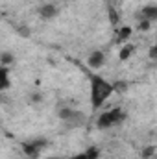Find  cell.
Returning a JSON list of instances; mask_svg holds the SVG:
<instances>
[{
  "label": "cell",
  "instance_id": "obj_7",
  "mask_svg": "<svg viewBox=\"0 0 157 159\" xmlns=\"http://www.w3.org/2000/svg\"><path fill=\"white\" fill-rule=\"evenodd\" d=\"M98 157H100V150L96 146H91V148H87V150H83L79 154H74V156L65 159H98Z\"/></svg>",
  "mask_w": 157,
  "mask_h": 159
},
{
  "label": "cell",
  "instance_id": "obj_14",
  "mask_svg": "<svg viewBox=\"0 0 157 159\" xmlns=\"http://www.w3.org/2000/svg\"><path fill=\"white\" fill-rule=\"evenodd\" d=\"M2 100H4V96H2V93H0V102H2Z\"/></svg>",
  "mask_w": 157,
  "mask_h": 159
},
{
  "label": "cell",
  "instance_id": "obj_13",
  "mask_svg": "<svg viewBox=\"0 0 157 159\" xmlns=\"http://www.w3.org/2000/svg\"><path fill=\"white\" fill-rule=\"evenodd\" d=\"M154 154H155V146H148L146 150H142V159L154 157Z\"/></svg>",
  "mask_w": 157,
  "mask_h": 159
},
{
  "label": "cell",
  "instance_id": "obj_9",
  "mask_svg": "<svg viewBox=\"0 0 157 159\" xmlns=\"http://www.w3.org/2000/svg\"><path fill=\"white\" fill-rule=\"evenodd\" d=\"M11 87V76H9V67L0 65V93Z\"/></svg>",
  "mask_w": 157,
  "mask_h": 159
},
{
  "label": "cell",
  "instance_id": "obj_1",
  "mask_svg": "<svg viewBox=\"0 0 157 159\" xmlns=\"http://www.w3.org/2000/svg\"><path fill=\"white\" fill-rule=\"evenodd\" d=\"M115 93V87L111 81H107L102 76H91L89 81V98H91V107L92 109H100Z\"/></svg>",
  "mask_w": 157,
  "mask_h": 159
},
{
  "label": "cell",
  "instance_id": "obj_15",
  "mask_svg": "<svg viewBox=\"0 0 157 159\" xmlns=\"http://www.w3.org/2000/svg\"><path fill=\"white\" fill-rule=\"evenodd\" d=\"M48 159H61V157H48Z\"/></svg>",
  "mask_w": 157,
  "mask_h": 159
},
{
  "label": "cell",
  "instance_id": "obj_12",
  "mask_svg": "<svg viewBox=\"0 0 157 159\" xmlns=\"http://www.w3.org/2000/svg\"><path fill=\"white\" fill-rule=\"evenodd\" d=\"M129 35H131V28H129V26L120 28V32H118V39L120 41H128L129 39Z\"/></svg>",
  "mask_w": 157,
  "mask_h": 159
},
{
  "label": "cell",
  "instance_id": "obj_2",
  "mask_svg": "<svg viewBox=\"0 0 157 159\" xmlns=\"http://www.w3.org/2000/svg\"><path fill=\"white\" fill-rule=\"evenodd\" d=\"M126 111H122L120 107H115V109H107V111H104L98 120H96V128L98 129H109V128H113V126H118V124H122L124 120H126Z\"/></svg>",
  "mask_w": 157,
  "mask_h": 159
},
{
  "label": "cell",
  "instance_id": "obj_10",
  "mask_svg": "<svg viewBox=\"0 0 157 159\" xmlns=\"http://www.w3.org/2000/svg\"><path fill=\"white\" fill-rule=\"evenodd\" d=\"M13 61H15V57H13V54H11V52H2V54H0V65L9 67Z\"/></svg>",
  "mask_w": 157,
  "mask_h": 159
},
{
  "label": "cell",
  "instance_id": "obj_11",
  "mask_svg": "<svg viewBox=\"0 0 157 159\" xmlns=\"http://www.w3.org/2000/svg\"><path fill=\"white\" fill-rule=\"evenodd\" d=\"M131 54H133V44H124L122 50H120V59L124 61V59H128Z\"/></svg>",
  "mask_w": 157,
  "mask_h": 159
},
{
  "label": "cell",
  "instance_id": "obj_5",
  "mask_svg": "<svg viewBox=\"0 0 157 159\" xmlns=\"http://www.w3.org/2000/svg\"><path fill=\"white\" fill-rule=\"evenodd\" d=\"M104 63H105V54L102 50H92L87 57V65L91 69H100V67H104Z\"/></svg>",
  "mask_w": 157,
  "mask_h": 159
},
{
  "label": "cell",
  "instance_id": "obj_4",
  "mask_svg": "<svg viewBox=\"0 0 157 159\" xmlns=\"http://www.w3.org/2000/svg\"><path fill=\"white\" fill-rule=\"evenodd\" d=\"M44 146H46V139H32L22 144V150H24V156H28L30 159H37L39 154L44 150Z\"/></svg>",
  "mask_w": 157,
  "mask_h": 159
},
{
  "label": "cell",
  "instance_id": "obj_6",
  "mask_svg": "<svg viewBox=\"0 0 157 159\" xmlns=\"http://www.w3.org/2000/svg\"><path fill=\"white\" fill-rule=\"evenodd\" d=\"M141 20H146V22H154L157 20V6H144L139 15H137Z\"/></svg>",
  "mask_w": 157,
  "mask_h": 159
},
{
  "label": "cell",
  "instance_id": "obj_3",
  "mask_svg": "<svg viewBox=\"0 0 157 159\" xmlns=\"http://www.w3.org/2000/svg\"><path fill=\"white\" fill-rule=\"evenodd\" d=\"M59 119L65 122L67 128H79L85 122V115L79 109H70V107H63L59 109Z\"/></svg>",
  "mask_w": 157,
  "mask_h": 159
},
{
  "label": "cell",
  "instance_id": "obj_8",
  "mask_svg": "<svg viewBox=\"0 0 157 159\" xmlns=\"http://www.w3.org/2000/svg\"><path fill=\"white\" fill-rule=\"evenodd\" d=\"M56 15H57V7H56L54 4H43L39 7V17L44 19V20H50V19H54Z\"/></svg>",
  "mask_w": 157,
  "mask_h": 159
}]
</instances>
